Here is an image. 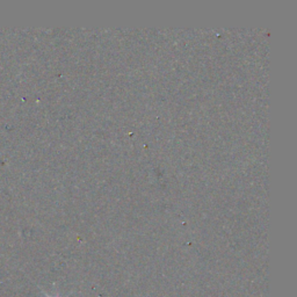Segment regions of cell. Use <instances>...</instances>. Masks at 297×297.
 Here are the masks:
<instances>
[{
  "label": "cell",
  "mask_w": 297,
  "mask_h": 297,
  "mask_svg": "<svg viewBox=\"0 0 297 297\" xmlns=\"http://www.w3.org/2000/svg\"><path fill=\"white\" fill-rule=\"evenodd\" d=\"M46 296H47V297H51V296H49V295H47V294H46ZM56 297H58V296H56ZM67 297H69V296H67Z\"/></svg>",
  "instance_id": "6da1fadb"
}]
</instances>
